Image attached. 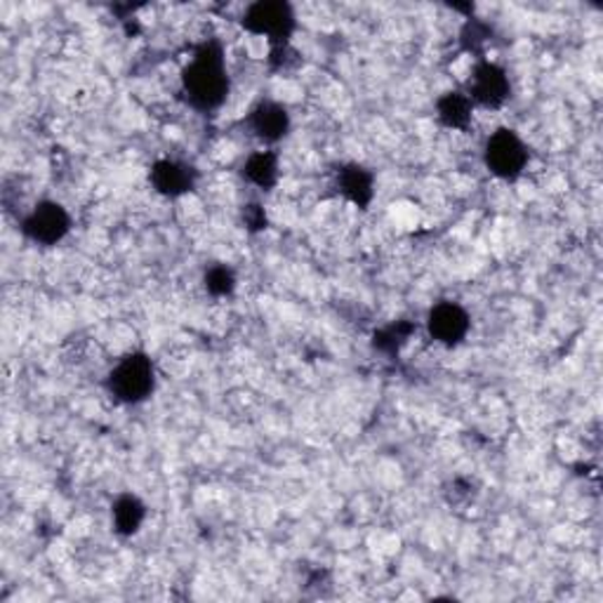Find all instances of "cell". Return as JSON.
I'll return each mask as SVG.
<instances>
[{
  "label": "cell",
  "mask_w": 603,
  "mask_h": 603,
  "mask_svg": "<svg viewBox=\"0 0 603 603\" xmlns=\"http://www.w3.org/2000/svg\"><path fill=\"white\" fill-rule=\"evenodd\" d=\"M182 95L191 109L199 114H215L232 93V78L226 71L224 45L220 41H203L182 68Z\"/></svg>",
  "instance_id": "6da1fadb"
},
{
  "label": "cell",
  "mask_w": 603,
  "mask_h": 603,
  "mask_svg": "<svg viewBox=\"0 0 603 603\" xmlns=\"http://www.w3.org/2000/svg\"><path fill=\"white\" fill-rule=\"evenodd\" d=\"M106 389L118 403H145L156 389V366L149 353L133 351L123 357L106 375Z\"/></svg>",
  "instance_id": "7a4b0ae2"
},
{
  "label": "cell",
  "mask_w": 603,
  "mask_h": 603,
  "mask_svg": "<svg viewBox=\"0 0 603 603\" xmlns=\"http://www.w3.org/2000/svg\"><path fill=\"white\" fill-rule=\"evenodd\" d=\"M241 27L245 33L267 39L269 47L288 45L297 31V14L286 0H257L245 8Z\"/></svg>",
  "instance_id": "3957f363"
},
{
  "label": "cell",
  "mask_w": 603,
  "mask_h": 603,
  "mask_svg": "<svg viewBox=\"0 0 603 603\" xmlns=\"http://www.w3.org/2000/svg\"><path fill=\"white\" fill-rule=\"evenodd\" d=\"M528 163L530 151L517 130L498 128L488 135L484 145V166L493 177L503 182H514L526 172Z\"/></svg>",
  "instance_id": "277c9868"
},
{
  "label": "cell",
  "mask_w": 603,
  "mask_h": 603,
  "mask_svg": "<svg viewBox=\"0 0 603 603\" xmlns=\"http://www.w3.org/2000/svg\"><path fill=\"white\" fill-rule=\"evenodd\" d=\"M465 93L469 95L472 104L478 106V109H488V112L503 109L511 97V81H509L507 68L500 66L498 62L482 57L472 68Z\"/></svg>",
  "instance_id": "5b68a950"
},
{
  "label": "cell",
  "mask_w": 603,
  "mask_h": 603,
  "mask_svg": "<svg viewBox=\"0 0 603 603\" xmlns=\"http://www.w3.org/2000/svg\"><path fill=\"white\" fill-rule=\"evenodd\" d=\"M71 232L68 210L57 201H41L22 220V234L39 245H57Z\"/></svg>",
  "instance_id": "8992f818"
},
{
  "label": "cell",
  "mask_w": 603,
  "mask_h": 603,
  "mask_svg": "<svg viewBox=\"0 0 603 603\" xmlns=\"http://www.w3.org/2000/svg\"><path fill=\"white\" fill-rule=\"evenodd\" d=\"M245 130L255 137L260 145L274 147L286 139L293 128V118L286 104L276 99H260L245 116Z\"/></svg>",
  "instance_id": "52a82bcc"
},
{
  "label": "cell",
  "mask_w": 603,
  "mask_h": 603,
  "mask_svg": "<svg viewBox=\"0 0 603 603\" xmlns=\"http://www.w3.org/2000/svg\"><path fill=\"white\" fill-rule=\"evenodd\" d=\"M469 330H472V316L463 305H457V302L443 299L427 314V332L436 345H443V347L463 345L467 340Z\"/></svg>",
  "instance_id": "ba28073f"
},
{
  "label": "cell",
  "mask_w": 603,
  "mask_h": 603,
  "mask_svg": "<svg viewBox=\"0 0 603 603\" xmlns=\"http://www.w3.org/2000/svg\"><path fill=\"white\" fill-rule=\"evenodd\" d=\"M149 182L166 199H182L197 189L199 172L180 158H158L149 170Z\"/></svg>",
  "instance_id": "9c48e42d"
},
{
  "label": "cell",
  "mask_w": 603,
  "mask_h": 603,
  "mask_svg": "<svg viewBox=\"0 0 603 603\" xmlns=\"http://www.w3.org/2000/svg\"><path fill=\"white\" fill-rule=\"evenodd\" d=\"M335 189L353 208L368 210L375 201V172L361 163H345L335 170Z\"/></svg>",
  "instance_id": "30bf717a"
},
{
  "label": "cell",
  "mask_w": 603,
  "mask_h": 603,
  "mask_svg": "<svg viewBox=\"0 0 603 603\" xmlns=\"http://www.w3.org/2000/svg\"><path fill=\"white\" fill-rule=\"evenodd\" d=\"M241 174L247 184L257 187L260 191H272L281 180V163H278L276 151L272 149L253 151L243 161Z\"/></svg>",
  "instance_id": "8fae6325"
},
{
  "label": "cell",
  "mask_w": 603,
  "mask_h": 603,
  "mask_svg": "<svg viewBox=\"0 0 603 603\" xmlns=\"http://www.w3.org/2000/svg\"><path fill=\"white\" fill-rule=\"evenodd\" d=\"M476 106L465 91H448L436 99V118L448 130H467L474 120Z\"/></svg>",
  "instance_id": "7c38bea8"
},
{
  "label": "cell",
  "mask_w": 603,
  "mask_h": 603,
  "mask_svg": "<svg viewBox=\"0 0 603 603\" xmlns=\"http://www.w3.org/2000/svg\"><path fill=\"white\" fill-rule=\"evenodd\" d=\"M147 519V505L141 503L137 495L133 493H123L114 500L112 505V523L114 530L123 538L135 536Z\"/></svg>",
  "instance_id": "4fadbf2b"
},
{
  "label": "cell",
  "mask_w": 603,
  "mask_h": 603,
  "mask_svg": "<svg viewBox=\"0 0 603 603\" xmlns=\"http://www.w3.org/2000/svg\"><path fill=\"white\" fill-rule=\"evenodd\" d=\"M236 286H239V278H236V272L229 267V264H212V267L205 269L203 274V288L208 295L212 297H232L236 293Z\"/></svg>",
  "instance_id": "5bb4252c"
},
{
  "label": "cell",
  "mask_w": 603,
  "mask_h": 603,
  "mask_svg": "<svg viewBox=\"0 0 603 603\" xmlns=\"http://www.w3.org/2000/svg\"><path fill=\"white\" fill-rule=\"evenodd\" d=\"M413 332H415V326L411 321H394L372 335V345H375L378 351L396 353L408 340H411Z\"/></svg>",
  "instance_id": "9a60e30c"
},
{
  "label": "cell",
  "mask_w": 603,
  "mask_h": 603,
  "mask_svg": "<svg viewBox=\"0 0 603 603\" xmlns=\"http://www.w3.org/2000/svg\"><path fill=\"white\" fill-rule=\"evenodd\" d=\"M490 35H493V29L486 22L476 20V17H469L463 31H459V45H463V50L469 52V55H478V60H482L486 45L490 43Z\"/></svg>",
  "instance_id": "2e32d148"
},
{
  "label": "cell",
  "mask_w": 603,
  "mask_h": 603,
  "mask_svg": "<svg viewBox=\"0 0 603 603\" xmlns=\"http://www.w3.org/2000/svg\"><path fill=\"white\" fill-rule=\"evenodd\" d=\"M297 64H299L297 52L293 50L290 43L288 45H274L272 47V52H269V66H272V71H278V74L283 71V74H286V71L295 68Z\"/></svg>",
  "instance_id": "e0dca14e"
},
{
  "label": "cell",
  "mask_w": 603,
  "mask_h": 603,
  "mask_svg": "<svg viewBox=\"0 0 603 603\" xmlns=\"http://www.w3.org/2000/svg\"><path fill=\"white\" fill-rule=\"evenodd\" d=\"M243 224L247 232H262V229H267L269 220H267V212H264V208L260 203H247L243 205Z\"/></svg>",
  "instance_id": "ac0fdd59"
}]
</instances>
